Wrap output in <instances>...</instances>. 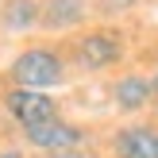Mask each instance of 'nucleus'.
Masks as SVG:
<instances>
[{"label": "nucleus", "mask_w": 158, "mask_h": 158, "mask_svg": "<svg viewBox=\"0 0 158 158\" xmlns=\"http://www.w3.org/2000/svg\"><path fill=\"white\" fill-rule=\"evenodd\" d=\"M15 85H27V89H46L50 93L54 85L66 81V58L50 46H31V50L15 54L12 66H8Z\"/></svg>", "instance_id": "1"}, {"label": "nucleus", "mask_w": 158, "mask_h": 158, "mask_svg": "<svg viewBox=\"0 0 158 158\" xmlns=\"http://www.w3.org/2000/svg\"><path fill=\"white\" fill-rule=\"evenodd\" d=\"M73 62L85 69V73H100V69H112L123 62V35L116 27H93L85 35L73 39L69 46Z\"/></svg>", "instance_id": "2"}, {"label": "nucleus", "mask_w": 158, "mask_h": 158, "mask_svg": "<svg viewBox=\"0 0 158 158\" xmlns=\"http://www.w3.org/2000/svg\"><path fill=\"white\" fill-rule=\"evenodd\" d=\"M4 108H8V116H12L19 127L58 116V100L46 97V89H27V85H12V89L4 93Z\"/></svg>", "instance_id": "3"}, {"label": "nucleus", "mask_w": 158, "mask_h": 158, "mask_svg": "<svg viewBox=\"0 0 158 158\" xmlns=\"http://www.w3.org/2000/svg\"><path fill=\"white\" fill-rule=\"evenodd\" d=\"M23 139H27L35 151H62V147H81L85 143V131L66 123L62 116H50V120H39V123H27L23 127Z\"/></svg>", "instance_id": "4"}, {"label": "nucleus", "mask_w": 158, "mask_h": 158, "mask_svg": "<svg viewBox=\"0 0 158 158\" xmlns=\"http://www.w3.org/2000/svg\"><path fill=\"white\" fill-rule=\"evenodd\" d=\"M116 158H158V127L154 123H127L112 135Z\"/></svg>", "instance_id": "5"}, {"label": "nucleus", "mask_w": 158, "mask_h": 158, "mask_svg": "<svg viewBox=\"0 0 158 158\" xmlns=\"http://www.w3.org/2000/svg\"><path fill=\"white\" fill-rule=\"evenodd\" d=\"M89 15V0H43L39 4V23L50 31H69Z\"/></svg>", "instance_id": "6"}, {"label": "nucleus", "mask_w": 158, "mask_h": 158, "mask_svg": "<svg viewBox=\"0 0 158 158\" xmlns=\"http://www.w3.org/2000/svg\"><path fill=\"white\" fill-rule=\"evenodd\" d=\"M112 100L120 112H139V108L151 104V77H139V73H123L120 81L112 85Z\"/></svg>", "instance_id": "7"}, {"label": "nucleus", "mask_w": 158, "mask_h": 158, "mask_svg": "<svg viewBox=\"0 0 158 158\" xmlns=\"http://www.w3.org/2000/svg\"><path fill=\"white\" fill-rule=\"evenodd\" d=\"M39 23V4L35 0H8L0 8V27L4 31H27Z\"/></svg>", "instance_id": "8"}, {"label": "nucleus", "mask_w": 158, "mask_h": 158, "mask_svg": "<svg viewBox=\"0 0 158 158\" xmlns=\"http://www.w3.org/2000/svg\"><path fill=\"white\" fill-rule=\"evenodd\" d=\"M50 158H89L81 147H62V151H50Z\"/></svg>", "instance_id": "9"}, {"label": "nucleus", "mask_w": 158, "mask_h": 158, "mask_svg": "<svg viewBox=\"0 0 158 158\" xmlns=\"http://www.w3.org/2000/svg\"><path fill=\"white\" fill-rule=\"evenodd\" d=\"M151 100H158V73L151 77Z\"/></svg>", "instance_id": "10"}, {"label": "nucleus", "mask_w": 158, "mask_h": 158, "mask_svg": "<svg viewBox=\"0 0 158 158\" xmlns=\"http://www.w3.org/2000/svg\"><path fill=\"white\" fill-rule=\"evenodd\" d=\"M0 158H23V154H12V151H8V154H0Z\"/></svg>", "instance_id": "11"}]
</instances>
